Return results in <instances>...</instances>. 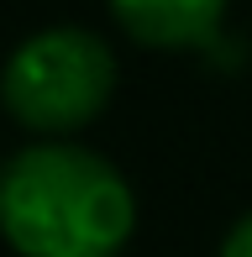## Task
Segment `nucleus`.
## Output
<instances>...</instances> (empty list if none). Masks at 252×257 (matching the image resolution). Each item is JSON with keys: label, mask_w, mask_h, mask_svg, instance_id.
<instances>
[{"label": "nucleus", "mask_w": 252, "mask_h": 257, "mask_svg": "<svg viewBox=\"0 0 252 257\" xmlns=\"http://www.w3.org/2000/svg\"><path fill=\"white\" fill-rule=\"evenodd\" d=\"M116 53L84 27H42L16 42L0 68V100L27 132L68 137L89 126L116 95Z\"/></svg>", "instance_id": "nucleus-2"}, {"label": "nucleus", "mask_w": 252, "mask_h": 257, "mask_svg": "<svg viewBox=\"0 0 252 257\" xmlns=\"http://www.w3.org/2000/svg\"><path fill=\"white\" fill-rule=\"evenodd\" d=\"M105 6L126 37H137L142 48H163V53L205 48L226 16V0H105Z\"/></svg>", "instance_id": "nucleus-3"}, {"label": "nucleus", "mask_w": 252, "mask_h": 257, "mask_svg": "<svg viewBox=\"0 0 252 257\" xmlns=\"http://www.w3.org/2000/svg\"><path fill=\"white\" fill-rule=\"evenodd\" d=\"M132 231V184L89 147L32 142L0 168V236L16 257H121Z\"/></svg>", "instance_id": "nucleus-1"}, {"label": "nucleus", "mask_w": 252, "mask_h": 257, "mask_svg": "<svg viewBox=\"0 0 252 257\" xmlns=\"http://www.w3.org/2000/svg\"><path fill=\"white\" fill-rule=\"evenodd\" d=\"M221 257H252V210L242 220H236L231 231H226V241H221Z\"/></svg>", "instance_id": "nucleus-4"}]
</instances>
